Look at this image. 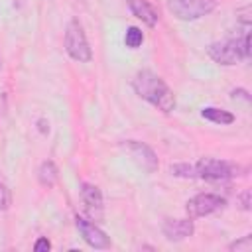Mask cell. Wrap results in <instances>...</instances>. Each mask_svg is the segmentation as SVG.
Wrapping results in <instances>:
<instances>
[{
	"label": "cell",
	"instance_id": "12",
	"mask_svg": "<svg viewBox=\"0 0 252 252\" xmlns=\"http://www.w3.org/2000/svg\"><path fill=\"white\" fill-rule=\"evenodd\" d=\"M57 179H59V169H57L55 161H51V159L41 161L39 167H37V181H39V185L45 187V189H51L57 183Z\"/></svg>",
	"mask_w": 252,
	"mask_h": 252
},
{
	"label": "cell",
	"instance_id": "5",
	"mask_svg": "<svg viewBox=\"0 0 252 252\" xmlns=\"http://www.w3.org/2000/svg\"><path fill=\"white\" fill-rule=\"evenodd\" d=\"M217 8V0H167V10L181 22H195L209 16Z\"/></svg>",
	"mask_w": 252,
	"mask_h": 252
},
{
	"label": "cell",
	"instance_id": "23",
	"mask_svg": "<svg viewBox=\"0 0 252 252\" xmlns=\"http://www.w3.org/2000/svg\"><path fill=\"white\" fill-rule=\"evenodd\" d=\"M0 69H2V59H0Z\"/></svg>",
	"mask_w": 252,
	"mask_h": 252
},
{
	"label": "cell",
	"instance_id": "10",
	"mask_svg": "<svg viewBox=\"0 0 252 252\" xmlns=\"http://www.w3.org/2000/svg\"><path fill=\"white\" fill-rule=\"evenodd\" d=\"M161 232L165 236V240L169 242H181L187 240L189 236H193L195 232V224L193 219H165L161 224Z\"/></svg>",
	"mask_w": 252,
	"mask_h": 252
},
{
	"label": "cell",
	"instance_id": "16",
	"mask_svg": "<svg viewBox=\"0 0 252 252\" xmlns=\"http://www.w3.org/2000/svg\"><path fill=\"white\" fill-rule=\"evenodd\" d=\"M252 248V234H244L242 238L228 244V250H250Z\"/></svg>",
	"mask_w": 252,
	"mask_h": 252
},
{
	"label": "cell",
	"instance_id": "8",
	"mask_svg": "<svg viewBox=\"0 0 252 252\" xmlns=\"http://www.w3.org/2000/svg\"><path fill=\"white\" fill-rule=\"evenodd\" d=\"M75 226H77L79 234L83 236V240L91 248H94V250H108V248H112L110 236L100 226H96L91 219H85V217L75 215Z\"/></svg>",
	"mask_w": 252,
	"mask_h": 252
},
{
	"label": "cell",
	"instance_id": "15",
	"mask_svg": "<svg viewBox=\"0 0 252 252\" xmlns=\"http://www.w3.org/2000/svg\"><path fill=\"white\" fill-rule=\"evenodd\" d=\"M169 171L175 177H185V179H189V177L193 179L195 177V165L193 163H175V165L169 167Z\"/></svg>",
	"mask_w": 252,
	"mask_h": 252
},
{
	"label": "cell",
	"instance_id": "6",
	"mask_svg": "<svg viewBox=\"0 0 252 252\" xmlns=\"http://www.w3.org/2000/svg\"><path fill=\"white\" fill-rule=\"evenodd\" d=\"M120 148H122V150L132 158V161H134L140 169H144L146 173L158 171V167H159L158 156H156V152H154L148 144L138 142V140H126V142L120 144Z\"/></svg>",
	"mask_w": 252,
	"mask_h": 252
},
{
	"label": "cell",
	"instance_id": "9",
	"mask_svg": "<svg viewBox=\"0 0 252 252\" xmlns=\"http://www.w3.org/2000/svg\"><path fill=\"white\" fill-rule=\"evenodd\" d=\"M81 201L85 205V211L89 215L91 220H102L104 217V201H102V193L96 185L93 183H81Z\"/></svg>",
	"mask_w": 252,
	"mask_h": 252
},
{
	"label": "cell",
	"instance_id": "14",
	"mask_svg": "<svg viewBox=\"0 0 252 252\" xmlns=\"http://www.w3.org/2000/svg\"><path fill=\"white\" fill-rule=\"evenodd\" d=\"M144 43V32L138 26H130L124 33V45L130 49H138Z\"/></svg>",
	"mask_w": 252,
	"mask_h": 252
},
{
	"label": "cell",
	"instance_id": "11",
	"mask_svg": "<svg viewBox=\"0 0 252 252\" xmlns=\"http://www.w3.org/2000/svg\"><path fill=\"white\" fill-rule=\"evenodd\" d=\"M126 4H128V8H130V12H132L138 20H142L148 28H154V26L158 24L159 14H158V10H156L148 0H126Z\"/></svg>",
	"mask_w": 252,
	"mask_h": 252
},
{
	"label": "cell",
	"instance_id": "2",
	"mask_svg": "<svg viewBox=\"0 0 252 252\" xmlns=\"http://www.w3.org/2000/svg\"><path fill=\"white\" fill-rule=\"evenodd\" d=\"M207 53L215 63L224 65V67H232V65L250 57V32H246L242 37L215 41L207 47Z\"/></svg>",
	"mask_w": 252,
	"mask_h": 252
},
{
	"label": "cell",
	"instance_id": "3",
	"mask_svg": "<svg viewBox=\"0 0 252 252\" xmlns=\"http://www.w3.org/2000/svg\"><path fill=\"white\" fill-rule=\"evenodd\" d=\"M193 165H195V177L205 181H226L238 175H246V167L217 158H201Z\"/></svg>",
	"mask_w": 252,
	"mask_h": 252
},
{
	"label": "cell",
	"instance_id": "18",
	"mask_svg": "<svg viewBox=\"0 0 252 252\" xmlns=\"http://www.w3.org/2000/svg\"><path fill=\"white\" fill-rule=\"evenodd\" d=\"M250 197H252V193H250V189H246V191H242L240 195H238V207L242 209V211H250Z\"/></svg>",
	"mask_w": 252,
	"mask_h": 252
},
{
	"label": "cell",
	"instance_id": "7",
	"mask_svg": "<svg viewBox=\"0 0 252 252\" xmlns=\"http://www.w3.org/2000/svg\"><path fill=\"white\" fill-rule=\"evenodd\" d=\"M224 205H226V199L217 193H197L185 203V211L189 219H199L224 209Z\"/></svg>",
	"mask_w": 252,
	"mask_h": 252
},
{
	"label": "cell",
	"instance_id": "1",
	"mask_svg": "<svg viewBox=\"0 0 252 252\" xmlns=\"http://www.w3.org/2000/svg\"><path fill=\"white\" fill-rule=\"evenodd\" d=\"M132 89L140 98H144L146 102H150L152 106L161 110L163 114H169L171 110H175V94H173V91L154 71H150V69L138 71L134 75V79H132Z\"/></svg>",
	"mask_w": 252,
	"mask_h": 252
},
{
	"label": "cell",
	"instance_id": "20",
	"mask_svg": "<svg viewBox=\"0 0 252 252\" xmlns=\"http://www.w3.org/2000/svg\"><path fill=\"white\" fill-rule=\"evenodd\" d=\"M33 250H35V252H47V250H51V242H49L45 236H41V238L35 240Z\"/></svg>",
	"mask_w": 252,
	"mask_h": 252
},
{
	"label": "cell",
	"instance_id": "22",
	"mask_svg": "<svg viewBox=\"0 0 252 252\" xmlns=\"http://www.w3.org/2000/svg\"><path fill=\"white\" fill-rule=\"evenodd\" d=\"M37 126H39V130H41L43 134H45V132H49V124H47L43 118H39V120H37Z\"/></svg>",
	"mask_w": 252,
	"mask_h": 252
},
{
	"label": "cell",
	"instance_id": "21",
	"mask_svg": "<svg viewBox=\"0 0 252 252\" xmlns=\"http://www.w3.org/2000/svg\"><path fill=\"white\" fill-rule=\"evenodd\" d=\"M230 96L232 98H242V100L250 102V94H248L246 89H234V91H230Z\"/></svg>",
	"mask_w": 252,
	"mask_h": 252
},
{
	"label": "cell",
	"instance_id": "17",
	"mask_svg": "<svg viewBox=\"0 0 252 252\" xmlns=\"http://www.w3.org/2000/svg\"><path fill=\"white\" fill-rule=\"evenodd\" d=\"M10 205H12V193L4 183H0V211H8Z\"/></svg>",
	"mask_w": 252,
	"mask_h": 252
},
{
	"label": "cell",
	"instance_id": "19",
	"mask_svg": "<svg viewBox=\"0 0 252 252\" xmlns=\"http://www.w3.org/2000/svg\"><path fill=\"white\" fill-rule=\"evenodd\" d=\"M236 16H238V20L244 24V28L250 26V6H242V8L236 12Z\"/></svg>",
	"mask_w": 252,
	"mask_h": 252
},
{
	"label": "cell",
	"instance_id": "4",
	"mask_svg": "<svg viewBox=\"0 0 252 252\" xmlns=\"http://www.w3.org/2000/svg\"><path fill=\"white\" fill-rule=\"evenodd\" d=\"M65 51L73 61H79V63H89L93 59V51H91V45L87 41L85 28L77 18H73L67 24V30H65Z\"/></svg>",
	"mask_w": 252,
	"mask_h": 252
},
{
	"label": "cell",
	"instance_id": "13",
	"mask_svg": "<svg viewBox=\"0 0 252 252\" xmlns=\"http://www.w3.org/2000/svg\"><path fill=\"white\" fill-rule=\"evenodd\" d=\"M201 116L213 124H220V126H226V124H232L234 122V114L224 110V108H217V106H205L201 110Z\"/></svg>",
	"mask_w": 252,
	"mask_h": 252
}]
</instances>
